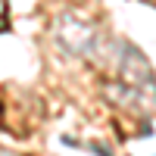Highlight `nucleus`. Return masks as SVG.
<instances>
[{"instance_id": "nucleus-1", "label": "nucleus", "mask_w": 156, "mask_h": 156, "mask_svg": "<svg viewBox=\"0 0 156 156\" xmlns=\"http://www.w3.org/2000/svg\"><path fill=\"white\" fill-rule=\"evenodd\" d=\"M53 31H56V41L66 50H72L75 56H87L97 44L94 22H87L81 12H62L56 19V25H53Z\"/></svg>"}]
</instances>
